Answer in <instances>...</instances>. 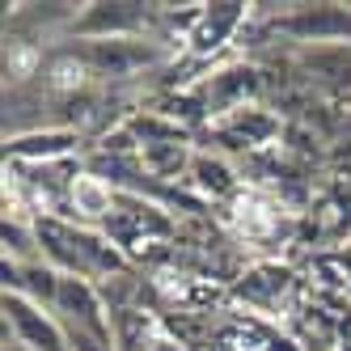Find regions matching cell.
Wrapping results in <instances>:
<instances>
[{
  "label": "cell",
  "mask_w": 351,
  "mask_h": 351,
  "mask_svg": "<svg viewBox=\"0 0 351 351\" xmlns=\"http://www.w3.org/2000/svg\"><path fill=\"white\" fill-rule=\"evenodd\" d=\"M140 157H144V169L153 173V178H178L182 169L195 165V153H191V144L178 140V144H153V148H140Z\"/></svg>",
  "instance_id": "cell-9"
},
{
  "label": "cell",
  "mask_w": 351,
  "mask_h": 351,
  "mask_svg": "<svg viewBox=\"0 0 351 351\" xmlns=\"http://www.w3.org/2000/svg\"><path fill=\"white\" fill-rule=\"evenodd\" d=\"M72 148H77V132L72 128H43V132L13 136L5 144V157L9 161H60Z\"/></svg>",
  "instance_id": "cell-8"
},
{
  "label": "cell",
  "mask_w": 351,
  "mask_h": 351,
  "mask_svg": "<svg viewBox=\"0 0 351 351\" xmlns=\"http://www.w3.org/2000/svg\"><path fill=\"white\" fill-rule=\"evenodd\" d=\"M77 60L97 77H132L136 68L161 60V47L144 38H85Z\"/></svg>",
  "instance_id": "cell-4"
},
{
  "label": "cell",
  "mask_w": 351,
  "mask_h": 351,
  "mask_svg": "<svg viewBox=\"0 0 351 351\" xmlns=\"http://www.w3.org/2000/svg\"><path fill=\"white\" fill-rule=\"evenodd\" d=\"M64 326V335H85V339H102V343H114V326H110V313L97 296L93 280L85 275H64L60 280V296H56V309H51Z\"/></svg>",
  "instance_id": "cell-1"
},
{
  "label": "cell",
  "mask_w": 351,
  "mask_h": 351,
  "mask_svg": "<svg viewBox=\"0 0 351 351\" xmlns=\"http://www.w3.org/2000/svg\"><path fill=\"white\" fill-rule=\"evenodd\" d=\"M254 93H258V72L254 68H245V64L224 68V72H216V77L208 81V102H204V110H212V114H233V110L245 106V97H254Z\"/></svg>",
  "instance_id": "cell-7"
},
{
  "label": "cell",
  "mask_w": 351,
  "mask_h": 351,
  "mask_svg": "<svg viewBox=\"0 0 351 351\" xmlns=\"http://www.w3.org/2000/svg\"><path fill=\"white\" fill-rule=\"evenodd\" d=\"M241 21H245V5H237V0L204 5V13H199V21H195V30L186 34L191 51H195V56H212V51H220V47L241 30Z\"/></svg>",
  "instance_id": "cell-6"
},
{
  "label": "cell",
  "mask_w": 351,
  "mask_h": 351,
  "mask_svg": "<svg viewBox=\"0 0 351 351\" xmlns=\"http://www.w3.org/2000/svg\"><path fill=\"white\" fill-rule=\"evenodd\" d=\"M5 335L21 351H72L60 317L30 305L26 296H13V292H5Z\"/></svg>",
  "instance_id": "cell-3"
},
{
  "label": "cell",
  "mask_w": 351,
  "mask_h": 351,
  "mask_svg": "<svg viewBox=\"0 0 351 351\" xmlns=\"http://www.w3.org/2000/svg\"><path fill=\"white\" fill-rule=\"evenodd\" d=\"M191 178H195V186H199V191H204V195H212V199H224V195H233V191H237L233 169L224 165L220 157H204V153H195Z\"/></svg>",
  "instance_id": "cell-10"
},
{
  "label": "cell",
  "mask_w": 351,
  "mask_h": 351,
  "mask_svg": "<svg viewBox=\"0 0 351 351\" xmlns=\"http://www.w3.org/2000/svg\"><path fill=\"white\" fill-rule=\"evenodd\" d=\"M72 199H77V212H89V216L110 212V191L97 178H77L72 182Z\"/></svg>",
  "instance_id": "cell-11"
},
{
  "label": "cell",
  "mask_w": 351,
  "mask_h": 351,
  "mask_svg": "<svg viewBox=\"0 0 351 351\" xmlns=\"http://www.w3.org/2000/svg\"><path fill=\"white\" fill-rule=\"evenodd\" d=\"M275 30L313 47H351V5H296Z\"/></svg>",
  "instance_id": "cell-2"
},
{
  "label": "cell",
  "mask_w": 351,
  "mask_h": 351,
  "mask_svg": "<svg viewBox=\"0 0 351 351\" xmlns=\"http://www.w3.org/2000/svg\"><path fill=\"white\" fill-rule=\"evenodd\" d=\"M148 26V5H85L72 17L81 38H140Z\"/></svg>",
  "instance_id": "cell-5"
}]
</instances>
